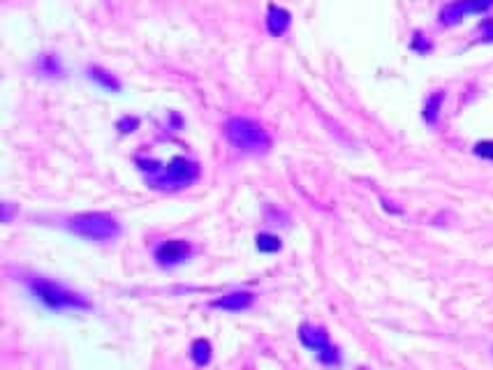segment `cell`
<instances>
[{
  "label": "cell",
  "instance_id": "6da1fadb",
  "mask_svg": "<svg viewBox=\"0 0 493 370\" xmlns=\"http://www.w3.org/2000/svg\"><path fill=\"white\" fill-rule=\"evenodd\" d=\"M137 169L144 174V180L148 187H153L158 192H179L186 190L200 178V162L193 157L177 155L169 162H158V160H146V157H137L134 160Z\"/></svg>",
  "mask_w": 493,
  "mask_h": 370
},
{
  "label": "cell",
  "instance_id": "7a4b0ae2",
  "mask_svg": "<svg viewBox=\"0 0 493 370\" xmlns=\"http://www.w3.org/2000/svg\"><path fill=\"white\" fill-rule=\"evenodd\" d=\"M28 294L42 303L51 312H89L93 310V303L84 294L65 287L63 282H56L44 278V275H30L26 278Z\"/></svg>",
  "mask_w": 493,
  "mask_h": 370
},
{
  "label": "cell",
  "instance_id": "3957f363",
  "mask_svg": "<svg viewBox=\"0 0 493 370\" xmlns=\"http://www.w3.org/2000/svg\"><path fill=\"white\" fill-rule=\"evenodd\" d=\"M225 137L236 151L245 155H264L271 151V135L255 118L232 116L225 121Z\"/></svg>",
  "mask_w": 493,
  "mask_h": 370
},
{
  "label": "cell",
  "instance_id": "277c9868",
  "mask_svg": "<svg viewBox=\"0 0 493 370\" xmlns=\"http://www.w3.org/2000/svg\"><path fill=\"white\" fill-rule=\"evenodd\" d=\"M65 230L91 243H111L123 232L116 216L105 213V211H91V213H77L68 218Z\"/></svg>",
  "mask_w": 493,
  "mask_h": 370
},
{
  "label": "cell",
  "instance_id": "5b68a950",
  "mask_svg": "<svg viewBox=\"0 0 493 370\" xmlns=\"http://www.w3.org/2000/svg\"><path fill=\"white\" fill-rule=\"evenodd\" d=\"M299 341L306 350H311L317 361L322 366L329 368H338L340 366V350L336 345H331L329 333L324 326H315V324H301L299 329Z\"/></svg>",
  "mask_w": 493,
  "mask_h": 370
},
{
  "label": "cell",
  "instance_id": "8992f818",
  "mask_svg": "<svg viewBox=\"0 0 493 370\" xmlns=\"http://www.w3.org/2000/svg\"><path fill=\"white\" fill-rule=\"evenodd\" d=\"M193 257V246L186 239H167L160 241L153 250V259L162 269H177Z\"/></svg>",
  "mask_w": 493,
  "mask_h": 370
},
{
  "label": "cell",
  "instance_id": "52a82bcc",
  "mask_svg": "<svg viewBox=\"0 0 493 370\" xmlns=\"http://www.w3.org/2000/svg\"><path fill=\"white\" fill-rule=\"evenodd\" d=\"M493 7V0H454V3L444 5L440 10V23L442 26H456L470 14H484Z\"/></svg>",
  "mask_w": 493,
  "mask_h": 370
},
{
  "label": "cell",
  "instance_id": "ba28073f",
  "mask_svg": "<svg viewBox=\"0 0 493 370\" xmlns=\"http://www.w3.org/2000/svg\"><path fill=\"white\" fill-rule=\"evenodd\" d=\"M252 305H255V294L245 292V289H236V292L222 294L211 301V308L225 310V312H243V310H250Z\"/></svg>",
  "mask_w": 493,
  "mask_h": 370
},
{
  "label": "cell",
  "instance_id": "9c48e42d",
  "mask_svg": "<svg viewBox=\"0 0 493 370\" xmlns=\"http://www.w3.org/2000/svg\"><path fill=\"white\" fill-rule=\"evenodd\" d=\"M264 23H267L269 35H271V37H283L290 30V26H292V14L285 10V7L269 5Z\"/></svg>",
  "mask_w": 493,
  "mask_h": 370
},
{
  "label": "cell",
  "instance_id": "30bf717a",
  "mask_svg": "<svg viewBox=\"0 0 493 370\" xmlns=\"http://www.w3.org/2000/svg\"><path fill=\"white\" fill-rule=\"evenodd\" d=\"M86 79L93 81L95 86H100L102 91L107 93H121L123 91V84L118 81L116 74H111L109 70L100 67V65H89L86 67Z\"/></svg>",
  "mask_w": 493,
  "mask_h": 370
},
{
  "label": "cell",
  "instance_id": "8fae6325",
  "mask_svg": "<svg viewBox=\"0 0 493 370\" xmlns=\"http://www.w3.org/2000/svg\"><path fill=\"white\" fill-rule=\"evenodd\" d=\"M190 359H193L195 366H209L211 359H213V348L211 343L206 341V338H197V341H193V345H190Z\"/></svg>",
  "mask_w": 493,
  "mask_h": 370
},
{
  "label": "cell",
  "instance_id": "7c38bea8",
  "mask_svg": "<svg viewBox=\"0 0 493 370\" xmlns=\"http://www.w3.org/2000/svg\"><path fill=\"white\" fill-rule=\"evenodd\" d=\"M35 65H37V72L44 77H51V79L63 77V62L56 53H42V56L35 60Z\"/></svg>",
  "mask_w": 493,
  "mask_h": 370
},
{
  "label": "cell",
  "instance_id": "4fadbf2b",
  "mask_svg": "<svg viewBox=\"0 0 493 370\" xmlns=\"http://www.w3.org/2000/svg\"><path fill=\"white\" fill-rule=\"evenodd\" d=\"M255 248L260 250V253L274 255V253H281L283 241H281V236L269 234V232H262V234H257V236H255Z\"/></svg>",
  "mask_w": 493,
  "mask_h": 370
},
{
  "label": "cell",
  "instance_id": "5bb4252c",
  "mask_svg": "<svg viewBox=\"0 0 493 370\" xmlns=\"http://www.w3.org/2000/svg\"><path fill=\"white\" fill-rule=\"evenodd\" d=\"M442 100H444V93L438 91V93H433L431 98L426 100V105H424V121L426 123H435L438 121V114H440V105H442Z\"/></svg>",
  "mask_w": 493,
  "mask_h": 370
},
{
  "label": "cell",
  "instance_id": "9a60e30c",
  "mask_svg": "<svg viewBox=\"0 0 493 370\" xmlns=\"http://www.w3.org/2000/svg\"><path fill=\"white\" fill-rule=\"evenodd\" d=\"M137 125H139V118H134V116H123L121 121H118L116 128L121 130V132H134V130H137Z\"/></svg>",
  "mask_w": 493,
  "mask_h": 370
},
{
  "label": "cell",
  "instance_id": "2e32d148",
  "mask_svg": "<svg viewBox=\"0 0 493 370\" xmlns=\"http://www.w3.org/2000/svg\"><path fill=\"white\" fill-rule=\"evenodd\" d=\"M480 35L484 42H493V17L491 19H484L480 23Z\"/></svg>",
  "mask_w": 493,
  "mask_h": 370
},
{
  "label": "cell",
  "instance_id": "e0dca14e",
  "mask_svg": "<svg viewBox=\"0 0 493 370\" xmlns=\"http://www.w3.org/2000/svg\"><path fill=\"white\" fill-rule=\"evenodd\" d=\"M475 155L487 157V160H493V141H482V144L475 146Z\"/></svg>",
  "mask_w": 493,
  "mask_h": 370
}]
</instances>
